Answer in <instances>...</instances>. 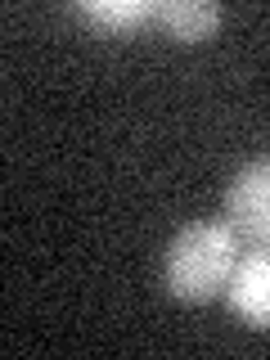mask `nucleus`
I'll return each mask as SVG.
<instances>
[{"mask_svg": "<svg viewBox=\"0 0 270 360\" xmlns=\"http://www.w3.org/2000/svg\"><path fill=\"white\" fill-rule=\"evenodd\" d=\"M243 239L225 221H194L172 239L162 262L167 292L180 302H207L230 284L234 266H239Z\"/></svg>", "mask_w": 270, "mask_h": 360, "instance_id": "1", "label": "nucleus"}, {"mask_svg": "<svg viewBox=\"0 0 270 360\" xmlns=\"http://www.w3.org/2000/svg\"><path fill=\"white\" fill-rule=\"evenodd\" d=\"M225 225L252 248H270V158L248 162L225 189Z\"/></svg>", "mask_w": 270, "mask_h": 360, "instance_id": "2", "label": "nucleus"}, {"mask_svg": "<svg viewBox=\"0 0 270 360\" xmlns=\"http://www.w3.org/2000/svg\"><path fill=\"white\" fill-rule=\"evenodd\" d=\"M230 307L257 329H270V248L239 252V266L230 275Z\"/></svg>", "mask_w": 270, "mask_h": 360, "instance_id": "3", "label": "nucleus"}, {"mask_svg": "<svg viewBox=\"0 0 270 360\" xmlns=\"http://www.w3.org/2000/svg\"><path fill=\"white\" fill-rule=\"evenodd\" d=\"M153 18L172 32L176 41H207L221 22V5L217 0H162L153 9Z\"/></svg>", "mask_w": 270, "mask_h": 360, "instance_id": "4", "label": "nucleus"}, {"mask_svg": "<svg viewBox=\"0 0 270 360\" xmlns=\"http://www.w3.org/2000/svg\"><path fill=\"white\" fill-rule=\"evenodd\" d=\"M153 9L149 0H82L77 5V14H82L86 22H99V27H140V22H149L153 18Z\"/></svg>", "mask_w": 270, "mask_h": 360, "instance_id": "5", "label": "nucleus"}]
</instances>
